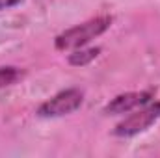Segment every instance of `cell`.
<instances>
[{
  "label": "cell",
  "mask_w": 160,
  "mask_h": 158,
  "mask_svg": "<svg viewBox=\"0 0 160 158\" xmlns=\"http://www.w3.org/2000/svg\"><path fill=\"white\" fill-rule=\"evenodd\" d=\"M112 26V17L108 15H101V17H93L82 24H77L65 32H62L56 39H54V47L62 52H67V50H77L86 47L88 43L102 36L108 28Z\"/></svg>",
  "instance_id": "obj_1"
},
{
  "label": "cell",
  "mask_w": 160,
  "mask_h": 158,
  "mask_svg": "<svg viewBox=\"0 0 160 158\" xmlns=\"http://www.w3.org/2000/svg\"><path fill=\"white\" fill-rule=\"evenodd\" d=\"M160 119V102H147L132 112H128V116L123 119L121 123L116 125L114 134L119 138H132L138 136L142 132H145L147 128H151L157 121Z\"/></svg>",
  "instance_id": "obj_2"
},
{
  "label": "cell",
  "mask_w": 160,
  "mask_h": 158,
  "mask_svg": "<svg viewBox=\"0 0 160 158\" xmlns=\"http://www.w3.org/2000/svg\"><path fill=\"white\" fill-rule=\"evenodd\" d=\"M84 102V93L71 87L65 91H60L58 95H54L52 99L45 101L38 110L39 117H62V116H69L73 112H77Z\"/></svg>",
  "instance_id": "obj_3"
},
{
  "label": "cell",
  "mask_w": 160,
  "mask_h": 158,
  "mask_svg": "<svg viewBox=\"0 0 160 158\" xmlns=\"http://www.w3.org/2000/svg\"><path fill=\"white\" fill-rule=\"evenodd\" d=\"M153 99V93L151 91H128V93H121L118 97H114L106 108H104V114L108 116H121V114H128L147 102H151Z\"/></svg>",
  "instance_id": "obj_4"
},
{
  "label": "cell",
  "mask_w": 160,
  "mask_h": 158,
  "mask_svg": "<svg viewBox=\"0 0 160 158\" xmlns=\"http://www.w3.org/2000/svg\"><path fill=\"white\" fill-rule=\"evenodd\" d=\"M99 54H101L99 47H95V48H84L82 47V48H77L69 54V63L75 65V67H84V65L91 63Z\"/></svg>",
  "instance_id": "obj_5"
},
{
  "label": "cell",
  "mask_w": 160,
  "mask_h": 158,
  "mask_svg": "<svg viewBox=\"0 0 160 158\" xmlns=\"http://www.w3.org/2000/svg\"><path fill=\"white\" fill-rule=\"evenodd\" d=\"M22 71L19 67H13V65H4L0 67V89H6L9 86H13L17 80L22 78Z\"/></svg>",
  "instance_id": "obj_6"
},
{
  "label": "cell",
  "mask_w": 160,
  "mask_h": 158,
  "mask_svg": "<svg viewBox=\"0 0 160 158\" xmlns=\"http://www.w3.org/2000/svg\"><path fill=\"white\" fill-rule=\"evenodd\" d=\"M22 0H0V11L2 9H9V7H15L19 6Z\"/></svg>",
  "instance_id": "obj_7"
}]
</instances>
